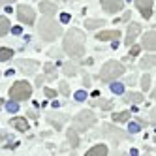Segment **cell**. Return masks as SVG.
<instances>
[{"instance_id":"6da1fadb","label":"cell","mask_w":156,"mask_h":156,"mask_svg":"<svg viewBox=\"0 0 156 156\" xmlns=\"http://www.w3.org/2000/svg\"><path fill=\"white\" fill-rule=\"evenodd\" d=\"M64 51L72 58H81L85 53V34L79 28H70L64 36Z\"/></svg>"},{"instance_id":"7a4b0ae2","label":"cell","mask_w":156,"mask_h":156,"mask_svg":"<svg viewBox=\"0 0 156 156\" xmlns=\"http://www.w3.org/2000/svg\"><path fill=\"white\" fill-rule=\"evenodd\" d=\"M38 30H40V36L45 40V41H53V40H57V38L62 34L60 27H58V25L51 19V15H45V17L40 21Z\"/></svg>"},{"instance_id":"3957f363","label":"cell","mask_w":156,"mask_h":156,"mask_svg":"<svg viewBox=\"0 0 156 156\" xmlns=\"http://www.w3.org/2000/svg\"><path fill=\"white\" fill-rule=\"evenodd\" d=\"M122 73H124V66H122L120 62H117V60H109L102 68L100 79H102L104 83H111V81H115L117 77H120Z\"/></svg>"},{"instance_id":"277c9868","label":"cell","mask_w":156,"mask_h":156,"mask_svg":"<svg viewBox=\"0 0 156 156\" xmlns=\"http://www.w3.org/2000/svg\"><path fill=\"white\" fill-rule=\"evenodd\" d=\"M30 94H32V87H30V83H27V81H17V83L12 87V90H9V96H12V100H15V102L28 100Z\"/></svg>"},{"instance_id":"5b68a950","label":"cell","mask_w":156,"mask_h":156,"mask_svg":"<svg viewBox=\"0 0 156 156\" xmlns=\"http://www.w3.org/2000/svg\"><path fill=\"white\" fill-rule=\"evenodd\" d=\"M94 122H96V115L92 113V111L85 109V111H81V113H77V117H75V130L85 132V130L90 128Z\"/></svg>"},{"instance_id":"8992f818","label":"cell","mask_w":156,"mask_h":156,"mask_svg":"<svg viewBox=\"0 0 156 156\" xmlns=\"http://www.w3.org/2000/svg\"><path fill=\"white\" fill-rule=\"evenodd\" d=\"M17 19L25 25H34V9L25 4L17 6Z\"/></svg>"},{"instance_id":"52a82bcc","label":"cell","mask_w":156,"mask_h":156,"mask_svg":"<svg viewBox=\"0 0 156 156\" xmlns=\"http://www.w3.org/2000/svg\"><path fill=\"white\" fill-rule=\"evenodd\" d=\"M136 4L139 8V12L145 19H149L152 15V8H154V2L152 0H136Z\"/></svg>"},{"instance_id":"ba28073f","label":"cell","mask_w":156,"mask_h":156,"mask_svg":"<svg viewBox=\"0 0 156 156\" xmlns=\"http://www.w3.org/2000/svg\"><path fill=\"white\" fill-rule=\"evenodd\" d=\"M122 0H102V6H104V9L107 13H117V12H120L122 9Z\"/></svg>"},{"instance_id":"9c48e42d","label":"cell","mask_w":156,"mask_h":156,"mask_svg":"<svg viewBox=\"0 0 156 156\" xmlns=\"http://www.w3.org/2000/svg\"><path fill=\"white\" fill-rule=\"evenodd\" d=\"M141 32V27L137 25V23H132L130 27H128V34H126V38H124V43L126 45H132L133 43V40H136V36Z\"/></svg>"},{"instance_id":"30bf717a","label":"cell","mask_w":156,"mask_h":156,"mask_svg":"<svg viewBox=\"0 0 156 156\" xmlns=\"http://www.w3.org/2000/svg\"><path fill=\"white\" fill-rule=\"evenodd\" d=\"M98 40L102 41H113V40H119L120 38V32L119 30H107V32H98Z\"/></svg>"},{"instance_id":"8fae6325","label":"cell","mask_w":156,"mask_h":156,"mask_svg":"<svg viewBox=\"0 0 156 156\" xmlns=\"http://www.w3.org/2000/svg\"><path fill=\"white\" fill-rule=\"evenodd\" d=\"M143 47L147 51H152L154 53V32H147V34L143 36Z\"/></svg>"},{"instance_id":"7c38bea8","label":"cell","mask_w":156,"mask_h":156,"mask_svg":"<svg viewBox=\"0 0 156 156\" xmlns=\"http://www.w3.org/2000/svg\"><path fill=\"white\" fill-rule=\"evenodd\" d=\"M12 124H13V128H17L19 132H27V130H28V122H27V119H23V117L13 119Z\"/></svg>"},{"instance_id":"4fadbf2b","label":"cell","mask_w":156,"mask_h":156,"mask_svg":"<svg viewBox=\"0 0 156 156\" xmlns=\"http://www.w3.org/2000/svg\"><path fill=\"white\" fill-rule=\"evenodd\" d=\"M107 154V147L105 145H96V147H92L90 151L87 152V156H105Z\"/></svg>"},{"instance_id":"5bb4252c","label":"cell","mask_w":156,"mask_h":156,"mask_svg":"<svg viewBox=\"0 0 156 156\" xmlns=\"http://www.w3.org/2000/svg\"><path fill=\"white\" fill-rule=\"evenodd\" d=\"M40 9L45 15H55V13H57V6H55L53 2H41L40 4Z\"/></svg>"},{"instance_id":"9a60e30c","label":"cell","mask_w":156,"mask_h":156,"mask_svg":"<svg viewBox=\"0 0 156 156\" xmlns=\"http://www.w3.org/2000/svg\"><path fill=\"white\" fill-rule=\"evenodd\" d=\"M124 100H126V102H130V104H141L143 102V94L141 92H128L126 96H124Z\"/></svg>"},{"instance_id":"2e32d148","label":"cell","mask_w":156,"mask_h":156,"mask_svg":"<svg viewBox=\"0 0 156 156\" xmlns=\"http://www.w3.org/2000/svg\"><path fill=\"white\" fill-rule=\"evenodd\" d=\"M19 66H21V70L27 72V73H30V72L36 70V62H34V60H21Z\"/></svg>"},{"instance_id":"e0dca14e","label":"cell","mask_w":156,"mask_h":156,"mask_svg":"<svg viewBox=\"0 0 156 156\" xmlns=\"http://www.w3.org/2000/svg\"><path fill=\"white\" fill-rule=\"evenodd\" d=\"M85 27H87L88 30H94V28L104 27V21H102V19H87V21H85Z\"/></svg>"},{"instance_id":"ac0fdd59","label":"cell","mask_w":156,"mask_h":156,"mask_svg":"<svg viewBox=\"0 0 156 156\" xmlns=\"http://www.w3.org/2000/svg\"><path fill=\"white\" fill-rule=\"evenodd\" d=\"M8 32H9V21H8V17H0V38L6 36Z\"/></svg>"},{"instance_id":"d6986e66","label":"cell","mask_w":156,"mask_h":156,"mask_svg":"<svg viewBox=\"0 0 156 156\" xmlns=\"http://www.w3.org/2000/svg\"><path fill=\"white\" fill-rule=\"evenodd\" d=\"M13 57V49H9V47H2L0 49V62H6Z\"/></svg>"},{"instance_id":"ffe728a7","label":"cell","mask_w":156,"mask_h":156,"mask_svg":"<svg viewBox=\"0 0 156 156\" xmlns=\"http://www.w3.org/2000/svg\"><path fill=\"white\" fill-rule=\"evenodd\" d=\"M115 122H128L130 120V111H122V113H115L113 115Z\"/></svg>"},{"instance_id":"44dd1931","label":"cell","mask_w":156,"mask_h":156,"mask_svg":"<svg viewBox=\"0 0 156 156\" xmlns=\"http://www.w3.org/2000/svg\"><path fill=\"white\" fill-rule=\"evenodd\" d=\"M62 72L66 73V75H75V66L72 64V62H62Z\"/></svg>"},{"instance_id":"7402d4cb","label":"cell","mask_w":156,"mask_h":156,"mask_svg":"<svg viewBox=\"0 0 156 156\" xmlns=\"http://www.w3.org/2000/svg\"><path fill=\"white\" fill-rule=\"evenodd\" d=\"M68 137H70V145H72V147H77V145H79V137H77V133H75V128L68 130Z\"/></svg>"},{"instance_id":"603a6c76","label":"cell","mask_w":156,"mask_h":156,"mask_svg":"<svg viewBox=\"0 0 156 156\" xmlns=\"http://www.w3.org/2000/svg\"><path fill=\"white\" fill-rule=\"evenodd\" d=\"M141 68H145V70L154 68V55H152V57H145V58L141 60Z\"/></svg>"},{"instance_id":"cb8c5ba5","label":"cell","mask_w":156,"mask_h":156,"mask_svg":"<svg viewBox=\"0 0 156 156\" xmlns=\"http://www.w3.org/2000/svg\"><path fill=\"white\" fill-rule=\"evenodd\" d=\"M92 105L94 107H100V109H111V107H113V104L107 102V100H98V102H94Z\"/></svg>"},{"instance_id":"d4e9b609","label":"cell","mask_w":156,"mask_h":156,"mask_svg":"<svg viewBox=\"0 0 156 156\" xmlns=\"http://www.w3.org/2000/svg\"><path fill=\"white\" fill-rule=\"evenodd\" d=\"M111 92L122 94V92H124V85H122V83H113V81H111Z\"/></svg>"},{"instance_id":"484cf974","label":"cell","mask_w":156,"mask_h":156,"mask_svg":"<svg viewBox=\"0 0 156 156\" xmlns=\"http://www.w3.org/2000/svg\"><path fill=\"white\" fill-rule=\"evenodd\" d=\"M149 85H151V77L145 75L143 79H141V88H143V90H149Z\"/></svg>"},{"instance_id":"4316f807","label":"cell","mask_w":156,"mask_h":156,"mask_svg":"<svg viewBox=\"0 0 156 156\" xmlns=\"http://www.w3.org/2000/svg\"><path fill=\"white\" fill-rule=\"evenodd\" d=\"M60 92H62V96H68L70 94V88H68V83H64V81H60Z\"/></svg>"},{"instance_id":"83f0119b","label":"cell","mask_w":156,"mask_h":156,"mask_svg":"<svg viewBox=\"0 0 156 156\" xmlns=\"http://www.w3.org/2000/svg\"><path fill=\"white\" fill-rule=\"evenodd\" d=\"M6 109L9 111V113H15V111L19 109V105H17V102H15V100H13V102H9V104L6 105Z\"/></svg>"},{"instance_id":"f1b7e54d","label":"cell","mask_w":156,"mask_h":156,"mask_svg":"<svg viewBox=\"0 0 156 156\" xmlns=\"http://www.w3.org/2000/svg\"><path fill=\"white\" fill-rule=\"evenodd\" d=\"M75 100H77V102H85V100H87V92L77 90V92H75Z\"/></svg>"},{"instance_id":"f546056e","label":"cell","mask_w":156,"mask_h":156,"mask_svg":"<svg viewBox=\"0 0 156 156\" xmlns=\"http://www.w3.org/2000/svg\"><path fill=\"white\" fill-rule=\"evenodd\" d=\"M128 130H130L132 133H137V132L141 130V124H136V122H130V126H128Z\"/></svg>"},{"instance_id":"4dcf8cb0","label":"cell","mask_w":156,"mask_h":156,"mask_svg":"<svg viewBox=\"0 0 156 156\" xmlns=\"http://www.w3.org/2000/svg\"><path fill=\"white\" fill-rule=\"evenodd\" d=\"M43 94H45L47 98H55V96H57V92H55L53 88H45V92H43Z\"/></svg>"},{"instance_id":"1f68e13d","label":"cell","mask_w":156,"mask_h":156,"mask_svg":"<svg viewBox=\"0 0 156 156\" xmlns=\"http://www.w3.org/2000/svg\"><path fill=\"white\" fill-rule=\"evenodd\" d=\"M139 49H141V47H137V45H133V47H132V51H130V57H137V53H139Z\"/></svg>"},{"instance_id":"d6a6232c","label":"cell","mask_w":156,"mask_h":156,"mask_svg":"<svg viewBox=\"0 0 156 156\" xmlns=\"http://www.w3.org/2000/svg\"><path fill=\"white\" fill-rule=\"evenodd\" d=\"M70 19H72L70 13H62V15H60V21H62V23H70Z\"/></svg>"},{"instance_id":"836d02e7","label":"cell","mask_w":156,"mask_h":156,"mask_svg":"<svg viewBox=\"0 0 156 156\" xmlns=\"http://www.w3.org/2000/svg\"><path fill=\"white\" fill-rule=\"evenodd\" d=\"M12 32H13V34H15V36H19V34H21V32H23V28H21V27H13V30H12Z\"/></svg>"},{"instance_id":"e575fe53","label":"cell","mask_w":156,"mask_h":156,"mask_svg":"<svg viewBox=\"0 0 156 156\" xmlns=\"http://www.w3.org/2000/svg\"><path fill=\"white\" fill-rule=\"evenodd\" d=\"M130 17H132V13H130V12H126V13H124V15H122V21H128V19H130Z\"/></svg>"},{"instance_id":"d590c367","label":"cell","mask_w":156,"mask_h":156,"mask_svg":"<svg viewBox=\"0 0 156 156\" xmlns=\"http://www.w3.org/2000/svg\"><path fill=\"white\" fill-rule=\"evenodd\" d=\"M9 2H15V0H0V6H2V4H9Z\"/></svg>"},{"instance_id":"8d00e7d4","label":"cell","mask_w":156,"mask_h":156,"mask_svg":"<svg viewBox=\"0 0 156 156\" xmlns=\"http://www.w3.org/2000/svg\"><path fill=\"white\" fill-rule=\"evenodd\" d=\"M2 105H4V100H2V98H0V109H2Z\"/></svg>"}]
</instances>
